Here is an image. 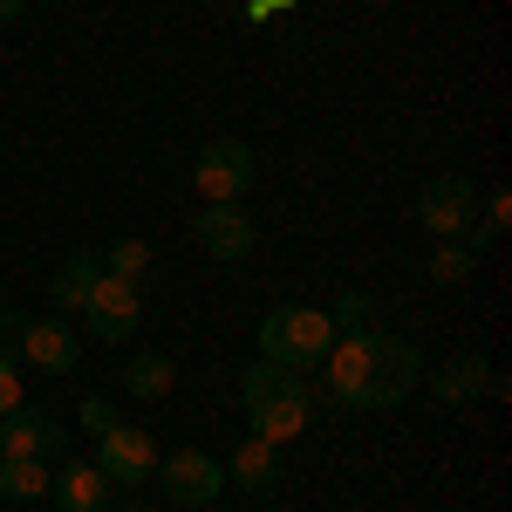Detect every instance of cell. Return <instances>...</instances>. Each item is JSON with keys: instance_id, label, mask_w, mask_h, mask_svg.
Here are the masks:
<instances>
[{"instance_id": "cell-1", "label": "cell", "mask_w": 512, "mask_h": 512, "mask_svg": "<svg viewBox=\"0 0 512 512\" xmlns=\"http://www.w3.org/2000/svg\"><path fill=\"white\" fill-rule=\"evenodd\" d=\"M328 362V396H342L355 410H396L403 396L417 390V349L403 335H335V349L321 355Z\"/></svg>"}, {"instance_id": "cell-2", "label": "cell", "mask_w": 512, "mask_h": 512, "mask_svg": "<svg viewBox=\"0 0 512 512\" xmlns=\"http://www.w3.org/2000/svg\"><path fill=\"white\" fill-rule=\"evenodd\" d=\"M328 349H335V321H328V308H274V315L260 321V362L315 369Z\"/></svg>"}, {"instance_id": "cell-3", "label": "cell", "mask_w": 512, "mask_h": 512, "mask_svg": "<svg viewBox=\"0 0 512 512\" xmlns=\"http://www.w3.org/2000/svg\"><path fill=\"white\" fill-rule=\"evenodd\" d=\"M253 144H239V137H212L205 151H198V164H192V185H198V198L205 205H239V198L253 192Z\"/></svg>"}, {"instance_id": "cell-4", "label": "cell", "mask_w": 512, "mask_h": 512, "mask_svg": "<svg viewBox=\"0 0 512 512\" xmlns=\"http://www.w3.org/2000/svg\"><path fill=\"white\" fill-rule=\"evenodd\" d=\"M96 472L110 478V485H144V478L158 472V444L144 424H110V431L96 437Z\"/></svg>"}, {"instance_id": "cell-5", "label": "cell", "mask_w": 512, "mask_h": 512, "mask_svg": "<svg viewBox=\"0 0 512 512\" xmlns=\"http://www.w3.org/2000/svg\"><path fill=\"white\" fill-rule=\"evenodd\" d=\"M151 478L164 485L171 506H212V499L226 492V465L205 458V451H171V458H158V472H151Z\"/></svg>"}, {"instance_id": "cell-6", "label": "cell", "mask_w": 512, "mask_h": 512, "mask_svg": "<svg viewBox=\"0 0 512 512\" xmlns=\"http://www.w3.org/2000/svg\"><path fill=\"white\" fill-rule=\"evenodd\" d=\"M82 315H89V342H130V328H137V315H144V301H137V287L117 274L96 280V294L82 301Z\"/></svg>"}, {"instance_id": "cell-7", "label": "cell", "mask_w": 512, "mask_h": 512, "mask_svg": "<svg viewBox=\"0 0 512 512\" xmlns=\"http://www.w3.org/2000/svg\"><path fill=\"white\" fill-rule=\"evenodd\" d=\"M472 212H478L472 178H431V185L417 192V219H424L437 239H465L472 233Z\"/></svg>"}, {"instance_id": "cell-8", "label": "cell", "mask_w": 512, "mask_h": 512, "mask_svg": "<svg viewBox=\"0 0 512 512\" xmlns=\"http://www.w3.org/2000/svg\"><path fill=\"white\" fill-rule=\"evenodd\" d=\"M14 355H21L28 369H41V376H69L82 362V335L69 321H28V328L14 335Z\"/></svg>"}, {"instance_id": "cell-9", "label": "cell", "mask_w": 512, "mask_h": 512, "mask_svg": "<svg viewBox=\"0 0 512 512\" xmlns=\"http://www.w3.org/2000/svg\"><path fill=\"white\" fill-rule=\"evenodd\" d=\"M69 444V431L48 417V410H28V403H14L7 417H0V451L7 458H55Z\"/></svg>"}, {"instance_id": "cell-10", "label": "cell", "mask_w": 512, "mask_h": 512, "mask_svg": "<svg viewBox=\"0 0 512 512\" xmlns=\"http://www.w3.org/2000/svg\"><path fill=\"white\" fill-rule=\"evenodd\" d=\"M198 246L212 260H246L253 253V219L246 205H198Z\"/></svg>"}, {"instance_id": "cell-11", "label": "cell", "mask_w": 512, "mask_h": 512, "mask_svg": "<svg viewBox=\"0 0 512 512\" xmlns=\"http://www.w3.org/2000/svg\"><path fill=\"white\" fill-rule=\"evenodd\" d=\"M485 390H492V362H478V355H458V362H444L431 376V396L444 410H465V403H478Z\"/></svg>"}, {"instance_id": "cell-12", "label": "cell", "mask_w": 512, "mask_h": 512, "mask_svg": "<svg viewBox=\"0 0 512 512\" xmlns=\"http://www.w3.org/2000/svg\"><path fill=\"white\" fill-rule=\"evenodd\" d=\"M55 492V512H110V478L96 465H69L62 478H48Z\"/></svg>"}, {"instance_id": "cell-13", "label": "cell", "mask_w": 512, "mask_h": 512, "mask_svg": "<svg viewBox=\"0 0 512 512\" xmlns=\"http://www.w3.org/2000/svg\"><path fill=\"white\" fill-rule=\"evenodd\" d=\"M96 280H103V260H96V253H69V260L55 267V280H48V294H55L62 315H82V301L96 294Z\"/></svg>"}, {"instance_id": "cell-14", "label": "cell", "mask_w": 512, "mask_h": 512, "mask_svg": "<svg viewBox=\"0 0 512 512\" xmlns=\"http://www.w3.org/2000/svg\"><path fill=\"white\" fill-rule=\"evenodd\" d=\"M280 396H308L301 369H280V362H253V369L239 376V403H246V410H260V403H280Z\"/></svg>"}, {"instance_id": "cell-15", "label": "cell", "mask_w": 512, "mask_h": 512, "mask_svg": "<svg viewBox=\"0 0 512 512\" xmlns=\"http://www.w3.org/2000/svg\"><path fill=\"white\" fill-rule=\"evenodd\" d=\"M274 451H280V444H267V437H246V444L233 451V465H226V478H233V485H246V492H267V485L280 478V458H274Z\"/></svg>"}, {"instance_id": "cell-16", "label": "cell", "mask_w": 512, "mask_h": 512, "mask_svg": "<svg viewBox=\"0 0 512 512\" xmlns=\"http://www.w3.org/2000/svg\"><path fill=\"white\" fill-rule=\"evenodd\" d=\"M171 383H178V362H171V355H158V349H144V355H130V362H123V390L144 396V403H151V396H164Z\"/></svg>"}, {"instance_id": "cell-17", "label": "cell", "mask_w": 512, "mask_h": 512, "mask_svg": "<svg viewBox=\"0 0 512 512\" xmlns=\"http://www.w3.org/2000/svg\"><path fill=\"white\" fill-rule=\"evenodd\" d=\"M41 492H48L41 458H7L0 451V499H41Z\"/></svg>"}, {"instance_id": "cell-18", "label": "cell", "mask_w": 512, "mask_h": 512, "mask_svg": "<svg viewBox=\"0 0 512 512\" xmlns=\"http://www.w3.org/2000/svg\"><path fill=\"white\" fill-rule=\"evenodd\" d=\"M151 260H158V253H151L144 239H117V246L103 253V274H117V280H130V287H137V280L151 274Z\"/></svg>"}, {"instance_id": "cell-19", "label": "cell", "mask_w": 512, "mask_h": 512, "mask_svg": "<svg viewBox=\"0 0 512 512\" xmlns=\"http://www.w3.org/2000/svg\"><path fill=\"white\" fill-rule=\"evenodd\" d=\"M472 246H465V239H444V246H437L431 253V280H444V287H458V280H472Z\"/></svg>"}, {"instance_id": "cell-20", "label": "cell", "mask_w": 512, "mask_h": 512, "mask_svg": "<svg viewBox=\"0 0 512 512\" xmlns=\"http://www.w3.org/2000/svg\"><path fill=\"white\" fill-rule=\"evenodd\" d=\"M369 315H376V301H369V294H342V301H335V335H362V328H369Z\"/></svg>"}, {"instance_id": "cell-21", "label": "cell", "mask_w": 512, "mask_h": 512, "mask_svg": "<svg viewBox=\"0 0 512 512\" xmlns=\"http://www.w3.org/2000/svg\"><path fill=\"white\" fill-rule=\"evenodd\" d=\"M506 226H512V192H492V198H485V226H478L472 253H478V246H492V239L506 233Z\"/></svg>"}, {"instance_id": "cell-22", "label": "cell", "mask_w": 512, "mask_h": 512, "mask_svg": "<svg viewBox=\"0 0 512 512\" xmlns=\"http://www.w3.org/2000/svg\"><path fill=\"white\" fill-rule=\"evenodd\" d=\"M21 403V355L14 349H0V417Z\"/></svg>"}, {"instance_id": "cell-23", "label": "cell", "mask_w": 512, "mask_h": 512, "mask_svg": "<svg viewBox=\"0 0 512 512\" xmlns=\"http://www.w3.org/2000/svg\"><path fill=\"white\" fill-rule=\"evenodd\" d=\"M76 417H82V424H89L96 437H103L110 424H117V403H110V396H82V410H76Z\"/></svg>"}, {"instance_id": "cell-24", "label": "cell", "mask_w": 512, "mask_h": 512, "mask_svg": "<svg viewBox=\"0 0 512 512\" xmlns=\"http://www.w3.org/2000/svg\"><path fill=\"white\" fill-rule=\"evenodd\" d=\"M14 14H21V0H0V21H14Z\"/></svg>"}]
</instances>
